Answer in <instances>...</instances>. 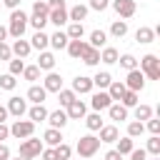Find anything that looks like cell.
Listing matches in <instances>:
<instances>
[{
    "label": "cell",
    "instance_id": "cell-16",
    "mask_svg": "<svg viewBox=\"0 0 160 160\" xmlns=\"http://www.w3.org/2000/svg\"><path fill=\"white\" fill-rule=\"evenodd\" d=\"M72 92L78 95H88V92H92V80L90 78H85V75H78L75 80H72Z\"/></svg>",
    "mask_w": 160,
    "mask_h": 160
},
{
    "label": "cell",
    "instance_id": "cell-6",
    "mask_svg": "<svg viewBox=\"0 0 160 160\" xmlns=\"http://www.w3.org/2000/svg\"><path fill=\"white\" fill-rule=\"evenodd\" d=\"M35 132V122L32 120H15L12 125H10V135L12 138H18V140H25V138H30Z\"/></svg>",
    "mask_w": 160,
    "mask_h": 160
},
{
    "label": "cell",
    "instance_id": "cell-21",
    "mask_svg": "<svg viewBox=\"0 0 160 160\" xmlns=\"http://www.w3.org/2000/svg\"><path fill=\"white\" fill-rule=\"evenodd\" d=\"M152 40H155V30H152V28H145V25H142V28L135 30V42H140V45H150Z\"/></svg>",
    "mask_w": 160,
    "mask_h": 160
},
{
    "label": "cell",
    "instance_id": "cell-39",
    "mask_svg": "<svg viewBox=\"0 0 160 160\" xmlns=\"http://www.w3.org/2000/svg\"><path fill=\"white\" fill-rule=\"evenodd\" d=\"M140 100H138V92L135 90H125V95L120 98V105H125V108H135Z\"/></svg>",
    "mask_w": 160,
    "mask_h": 160
},
{
    "label": "cell",
    "instance_id": "cell-10",
    "mask_svg": "<svg viewBox=\"0 0 160 160\" xmlns=\"http://www.w3.org/2000/svg\"><path fill=\"white\" fill-rule=\"evenodd\" d=\"M65 112H68V120H82L85 115H88V105L82 102V100H72L68 108H65Z\"/></svg>",
    "mask_w": 160,
    "mask_h": 160
},
{
    "label": "cell",
    "instance_id": "cell-7",
    "mask_svg": "<svg viewBox=\"0 0 160 160\" xmlns=\"http://www.w3.org/2000/svg\"><path fill=\"white\" fill-rule=\"evenodd\" d=\"M122 82H125V88H128V90L140 92V90L145 88V75H142V70H140V68H135V70H128V78H125Z\"/></svg>",
    "mask_w": 160,
    "mask_h": 160
},
{
    "label": "cell",
    "instance_id": "cell-1",
    "mask_svg": "<svg viewBox=\"0 0 160 160\" xmlns=\"http://www.w3.org/2000/svg\"><path fill=\"white\" fill-rule=\"evenodd\" d=\"M48 12H50L48 2H42V0L32 2V15H28V25H32L35 30H42L48 25Z\"/></svg>",
    "mask_w": 160,
    "mask_h": 160
},
{
    "label": "cell",
    "instance_id": "cell-5",
    "mask_svg": "<svg viewBox=\"0 0 160 160\" xmlns=\"http://www.w3.org/2000/svg\"><path fill=\"white\" fill-rule=\"evenodd\" d=\"M75 150H78V155H80V158H92V155L100 150V140H98L95 135H82V138L78 140Z\"/></svg>",
    "mask_w": 160,
    "mask_h": 160
},
{
    "label": "cell",
    "instance_id": "cell-42",
    "mask_svg": "<svg viewBox=\"0 0 160 160\" xmlns=\"http://www.w3.org/2000/svg\"><path fill=\"white\" fill-rule=\"evenodd\" d=\"M10 62V75H22V70H25V62H22V58H10L8 60Z\"/></svg>",
    "mask_w": 160,
    "mask_h": 160
},
{
    "label": "cell",
    "instance_id": "cell-3",
    "mask_svg": "<svg viewBox=\"0 0 160 160\" xmlns=\"http://www.w3.org/2000/svg\"><path fill=\"white\" fill-rule=\"evenodd\" d=\"M138 65H140V70H142V75L148 80H160V60H158V55L148 52V55H142L138 60Z\"/></svg>",
    "mask_w": 160,
    "mask_h": 160
},
{
    "label": "cell",
    "instance_id": "cell-22",
    "mask_svg": "<svg viewBox=\"0 0 160 160\" xmlns=\"http://www.w3.org/2000/svg\"><path fill=\"white\" fill-rule=\"evenodd\" d=\"M45 98H48V90H45L42 85H35V82H32L30 90H28V100L38 105V102H45Z\"/></svg>",
    "mask_w": 160,
    "mask_h": 160
},
{
    "label": "cell",
    "instance_id": "cell-53",
    "mask_svg": "<svg viewBox=\"0 0 160 160\" xmlns=\"http://www.w3.org/2000/svg\"><path fill=\"white\" fill-rule=\"evenodd\" d=\"M8 135H10V128H8L5 122H0V142H2V140H8Z\"/></svg>",
    "mask_w": 160,
    "mask_h": 160
},
{
    "label": "cell",
    "instance_id": "cell-11",
    "mask_svg": "<svg viewBox=\"0 0 160 160\" xmlns=\"http://www.w3.org/2000/svg\"><path fill=\"white\" fill-rule=\"evenodd\" d=\"M48 22H52V25H58V28H62L65 22H70V18H68V8H50V12H48Z\"/></svg>",
    "mask_w": 160,
    "mask_h": 160
},
{
    "label": "cell",
    "instance_id": "cell-20",
    "mask_svg": "<svg viewBox=\"0 0 160 160\" xmlns=\"http://www.w3.org/2000/svg\"><path fill=\"white\" fill-rule=\"evenodd\" d=\"M88 10H90L88 5H80V2H78V5H72V8L68 10V18H70V22H82V20L88 18Z\"/></svg>",
    "mask_w": 160,
    "mask_h": 160
},
{
    "label": "cell",
    "instance_id": "cell-31",
    "mask_svg": "<svg viewBox=\"0 0 160 160\" xmlns=\"http://www.w3.org/2000/svg\"><path fill=\"white\" fill-rule=\"evenodd\" d=\"M80 60H82L85 65H90V68H92V65H98V62H100V50L88 45V50L82 52V58H80Z\"/></svg>",
    "mask_w": 160,
    "mask_h": 160
},
{
    "label": "cell",
    "instance_id": "cell-24",
    "mask_svg": "<svg viewBox=\"0 0 160 160\" xmlns=\"http://www.w3.org/2000/svg\"><path fill=\"white\" fill-rule=\"evenodd\" d=\"M38 68H40V70H45V72H50V70L55 68V55H52V52H48V50H40Z\"/></svg>",
    "mask_w": 160,
    "mask_h": 160
},
{
    "label": "cell",
    "instance_id": "cell-56",
    "mask_svg": "<svg viewBox=\"0 0 160 160\" xmlns=\"http://www.w3.org/2000/svg\"><path fill=\"white\" fill-rule=\"evenodd\" d=\"M48 8H65V0H48Z\"/></svg>",
    "mask_w": 160,
    "mask_h": 160
},
{
    "label": "cell",
    "instance_id": "cell-50",
    "mask_svg": "<svg viewBox=\"0 0 160 160\" xmlns=\"http://www.w3.org/2000/svg\"><path fill=\"white\" fill-rule=\"evenodd\" d=\"M10 58H12L10 45H8V42H0V60H10Z\"/></svg>",
    "mask_w": 160,
    "mask_h": 160
},
{
    "label": "cell",
    "instance_id": "cell-57",
    "mask_svg": "<svg viewBox=\"0 0 160 160\" xmlns=\"http://www.w3.org/2000/svg\"><path fill=\"white\" fill-rule=\"evenodd\" d=\"M5 40H8V28L0 25V42H5Z\"/></svg>",
    "mask_w": 160,
    "mask_h": 160
},
{
    "label": "cell",
    "instance_id": "cell-59",
    "mask_svg": "<svg viewBox=\"0 0 160 160\" xmlns=\"http://www.w3.org/2000/svg\"><path fill=\"white\" fill-rule=\"evenodd\" d=\"M8 160H10V158H8ZM15 160H22V158H20V155H18V158H15Z\"/></svg>",
    "mask_w": 160,
    "mask_h": 160
},
{
    "label": "cell",
    "instance_id": "cell-26",
    "mask_svg": "<svg viewBox=\"0 0 160 160\" xmlns=\"http://www.w3.org/2000/svg\"><path fill=\"white\" fill-rule=\"evenodd\" d=\"M118 58H120V52H118L115 48H110V45L100 48V62H105V65H112V62H118Z\"/></svg>",
    "mask_w": 160,
    "mask_h": 160
},
{
    "label": "cell",
    "instance_id": "cell-41",
    "mask_svg": "<svg viewBox=\"0 0 160 160\" xmlns=\"http://www.w3.org/2000/svg\"><path fill=\"white\" fill-rule=\"evenodd\" d=\"M145 132V125L140 122V120H132V122H128V138H140Z\"/></svg>",
    "mask_w": 160,
    "mask_h": 160
},
{
    "label": "cell",
    "instance_id": "cell-4",
    "mask_svg": "<svg viewBox=\"0 0 160 160\" xmlns=\"http://www.w3.org/2000/svg\"><path fill=\"white\" fill-rule=\"evenodd\" d=\"M42 152V140H38V138H25L22 142H20V150H18V155L22 158V160H32V158H38Z\"/></svg>",
    "mask_w": 160,
    "mask_h": 160
},
{
    "label": "cell",
    "instance_id": "cell-46",
    "mask_svg": "<svg viewBox=\"0 0 160 160\" xmlns=\"http://www.w3.org/2000/svg\"><path fill=\"white\" fill-rule=\"evenodd\" d=\"M55 155H58V160H68L72 155V148L68 142H60V145H55Z\"/></svg>",
    "mask_w": 160,
    "mask_h": 160
},
{
    "label": "cell",
    "instance_id": "cell-35",
    "mask_svg": "<svg viewBox=\"0 0 160 160\" xmlns=\"http://www.w3.org/2000/svg\"><path fill=\"white\" fill-rule=\"evenodd\" d=\"M110 35L118 38V40L125 38V35H128V22H125V20H115V22L110 25Z\"/></svg>",
    "mask_w": 160,
    "mask_h": 160
},
{
    "label": "cell",
    "instance_id": "cell-15",
    "mask_svg": "<svg viewBox=\"0 0 160 160\" xmlns=\"http://www.w3.org/2000/svg\"><path fill=\"white\" fill-rule=\"evenodd\" d=\"M65 50H68V55H70L72 60H80L82 52L88 50V42H85V40H68V48H65Z\"/></svg>",
    "mask_w": 160,
    "mask_h": 160
},
{
    "label": "cell",
    "instance_id": "cell-48",
    "mask_svg": "<svg viewBox=\"0 0 160 160\" xmlns=\"http://www.w3.org/2000/svg\"><path fill=\"white\" fill-rule=\"evenodd\" d=\"M148 130L152 135H160V120L158 118H148Z\"/></svg>",
    "mask_w": 160,
    "mask_h": 160
},
{
    "label": "cell",
    "instance_id": "cell-2",
    "mask_svg": "<svg viewBox=\"0 0 160 160\" xmlns=\"http://www.w3.org/2000/svg\"><path fill=\"white\" fill-rule=\"evenodd\" d=\"M25 28H28V12H22L20 8H15V10L10 12V22H8V35H12V38H22Z\"/></svg>",
    "mask_w": 160,
    "mask_h": 160
},
{
    "label": "cell",
    "instance_id": "cell-58",
    "mask_svg": "<svg viewBox=\"0 0 160 160\" xmlns=\"http://www.w3.org/2000/svg\"><path fill=\"white\" fill-rule=\"evenodd\" d=\"M8 115H10V112H8V108H2V105H0V122H5V120H8Z\"/></svg>",
    "mask_w": 160,
    "mask_h": 160
},
{
    "label": "cell",
    "instance_id": "cell-47",
    "mask_svg": "<svg viewBox=\"0 0 160 160\" xmlns=\"http://www.w3.org/2000/svg\"><path fill=\"white\" fill-rule=\"evenodd\" d=\"M88 8H90V10L102 12V10H108V8H110V0H90V2H88Z\"/></svg>",
    "mask_w": 160,
    "mask_h": 160
},
{
    "label": "cell",
    "instance_id": "cell-36",
    "mask_svg": "<svg viewBox=\"0 0 160 160\" xmlns=\"http://www.w3.org/2000/svg\"><path fill=\"white\" fill-rule=\"evenodd\" d=\"M75 98H78V95L72 92V88H70V90H68V88H60V90H58V100H60V108H68V105H70Z\"/></svg>",
    "mask_w": 160,
    "mask_h": 160
},
{
    "label": "cell",
    "instance_id": "cell-37",
    "mask_svg": "<svg viewBox=\"0 0 160 160\" xmlns=\"http://www.w3.org/2000/svg\"><path fill=\"white\" fill-rule=\"evenodd\" d=\"M115 142H118V148H115V150H118L120 155H128V152H130V150L135 148V142H132V138H128V135H125V138H118Z\"/></svg>",
    "mask_w": 160,
    "mask_h": 160
},
{
    "label": "cell",
    "instance_id": "cell-60",
    "mask_svg": "<svg viewBox=\"0 0 160 160\" xmlns=\"http://www.w3.org/2000/svg\"><path fill=\"white\" fill-rule=\"evenodd\" d=\"M80 160H90V158H80Z\"/></svg>",
    "mask_w": 160,
    "mask_h": 160
},
{
    "label": "cell",
    "instance_id": "cell-54",
    "mask_svg": "<svg viewBox=\"0 0 160 160\" xmlns=\"http://www.w3.org/2000/svg\"><path fill=\"white\" fill-rule=\"evenodd\" d=\"M8 158H10V148L5 142H0V160H8Z\"/></svg>",
    "mask_w": 160,
    "mask_h": 160
},
{
    "label": "cell",
    "instance_id": "cell-12",
    "mask_svg": "<svg viewBox=\"0 0 160 160\" xmlns=\"http://www.w3.org/2000/svg\"><path fill=\"white\" fill-rule=\"evenodd\" d=\"M8 112H10V115H15V118H22V115L28 112V102H25L22 98H18V95H15V98H10V100H8Z\"/></svg>",
    "mask_w": 160,
    "mask_h": 160
},
{
    "label": "cell",
    "instance_id": "cell-25",
    "mask_svg": "<svg viewBox=\"0 0 160 160\" xmlns=\"http://www.w3.org/2000/svg\"><path fill=\"white\" fill-rule=\"evenodd\" d=\"M108 115H110V120L122 122V120H128V108H125V105H120V102H112V105L108 108Z\"/></svg>",
    "mask_w": 160,
    "mask_h": 160
},
{
    "label": "cell",
    "instance_id": "cell-45",
    "mask_svg": "<svg viewBox=\"0 0 160 160\" xmlns=\"http://www.w3.org/2000/svg\"><path fill=\"white\" fill-rule=\"evenodd\" d=\"M15 85H18V78L15 75H0V88L2 90H15Z\"/></svg>",
    "mask_w": 160,
    "mask_h": 160
},
{
    "label": "cell",
    "instance_id": "cell-43",
    "mask_svg": "<svg viewBox=\"0 0 160 160\" xmlns=\"http://www.w3.org/2000/svg\"><path fill=\"white\" fill-rule=\"evenodd\" d=\"M22 78H25V80H30V82H35V80L40 78V68H38V65H25Z\"/></svg>",
    "mask_w": 160,
    "mask_h": 160
},
{
    "label": "cell",
    "instance_id": "cell-8",
    "mask_svg": "<svg viewBox=\"0 0 160 160\" xmlns=\"http://www.w3.org/2000/svg\"><path fill=\"white\" fill-rule=\"evenodd\" d=\"M112 5V10L122 18V20H128V18H132L135 15V10H138V5H135V0H112L110 2Z\"/></svg>",
    "mask_w": 160,
    "mask_h": 160
},
{
    "label": "cell",
    "instance_id": "cell-23",
    "mask_svg": "<svg viewBox=\"0 0 160 160\" xmlns=\"http://www.w3.org/2000/svg\"><path fill=\"white\" fill-rule=\"evenodd\" d=\"M50 45V35H45L42 30H35V35L30 38V48H35V50H45Z\"/></svg>",
    "mask_w": 160,
    "mask_h": 160
},
{
    "label": "cell",
    "instance_id": "cell-40",
    "mask_svg": "<svg viewBox=\"0 0 160 160\" xmlns=\"http://www.w3.org/2000/svg\"><path fill=\"white\" fill-rule=\"evenodd\" d=\"M148 118H152V108H150V105H140V102H138V105H135V120H140V122H142V120H148Z\"/></svg>",
    "mask_w": 160,
    "mask_h": 160
},
{
    "label": "cell",
    "instance_id": "cell-28",
    "mask_svg": "<svg viewBox=\"0 0 160 160\" xmlns=\"http://www.w3.org/2000/svg\"><path fill=\"white\" fill-rule=\"evenodd\" d=\"M42 140H45L50 148H55V145H60V142H62V130H58V128H48V130H45V135H42Z\"/></svg>",
    "mask_w": 160,
    "mask_h": 160
},
{
    "label": "cell",
    "instance_id": "cell-14",
    "mask_svg": "<svg viewBox=\"0 0 160 160\" xmlns=\"http://www.w3.org/2000/svg\"><path fill=\"white\" fill-rule=\"evenodd\" d=\"M10 50H12V55H15V58H22V60H25V58L30 55V50H32V48H30V40L15 38V42L10 45Z\"/></svg>",
    "mask_w": 160,
    "mask_h": 160
},
{
    "label": "cell",
    "instance_id": "cell-55",
    "mask_svg": "<svg viewBox=\"0 0 160 160\" xmlns=\"http://www.w3.org/2000/svg\"><path fill=\"white\" fill-rule=\"evenodd\" d=\"M2 5H5V8H10V10H15V8H20V5H22V0H2Z\"/></svg>",
    "mask_w": 160,
    "mask_h": 160
},
{
    "label": "cell",
    "instance_id": "cell-32",
    "mask_svg": "<svg viewBox=\"0 0 160 160\" xmlns=\"http://www.w3.org/2000/svg\"><path fill=\"white\" fill-rule=\"evenodd\" d=\"M92 80V88H100V90H105L110 82H112V75L108 72V70H102V72H98L95 78H90Z\"/></svg>",
    "mask_w": 160,
    "mask_h": 160
},
{
    "label": "cell",
    "instance_id": "cell-38",
    "mask_svg": "<svg viewBox=\"0 0 160 160\" xmlns=\"http://www.w3.org/2000/svg\"><path fill=\"white\" fill-rule=\"evenodd\" d=\"M118 62H120L125 70H135V68H138V58H135V55H130V52L120 55V58H118Z\"/></svg>",
    "mask_w": 160,
    "mask_h": 160
},
{
    "label": "cell",
    "instance_id": "cell-44",
    "mask_svg": "<svg viewBox=\"0 0 160 160\" xmlns=\"http://www.w3.org/2000/svg\"><path fill=\"white\" fill-rule=\"evenodd\" d=\"M145 152H150V155H160V135H150Z\"/></svg>",
    "mask_w": 160,
    "mask_h": 160
},
{
    "label": "cell",
    "instance_id": "cell-9",
    "mask_svg": "<svg viewBox=\"0 0 160 160\" xmlns=\"http://www.w3.org/2000/svg\"><path fill=\"white\" fill-rule=\"evenodd\" d=\"M90 105H92V110H95V112H102V110H108V108L112 105V100H110L108 90H100V92H92Z\"/></svg>",
    "mask_w": 160,
    "mask_h": 160
},
{
    "label": "cell",
    "instance_id": "cell-52",
    "mask_svg": "<svg viewBox=\"0 0 160 160\" xmlns=\"http://www.w3.org/2000/svg\"><path fill=\"white\" fill-rule=\"evenodd\" d=\"M105 160H122V155H120L118 150H108V152H105Z\"/></svg>",
    "mask_w": 160,
    "mask_h": 160
},
{
    "label": "cell",
    "instance_id": "cell-29",
    "mask_svg": "<svg viewBox=\"0 0 160 160\" xmlns=\"http://www.w3.org/2000/svg\"><path fill=\"white\" fill-rule=\"evenodd\" d=\"M68 40H70V38H68V32H62L60 28H58V32H52V35H50V45H52L55 50L68 48Z\"/></svg>",
    "mask_w": 160,
    "mask_h": 160
},
{
    "label": "cell",
    "instance_id": "cell-33",
    "mask_svg": "<svg viewBox=\"0 0 160 160\" xmlns=\"http://www.w3.org/2000/svg\"><path fill=\"white\" fill-rule=\"evenodd\" d=\"M82 120H85V125H88L90 132H98V130L102 128V118H100V112H90V115H85Z\"/></svg>",
    "mask_w": 160,
    "mask_h": 160
},
{
    "label": "cell",
    "instance_id": "cell-18",
    "mask_svg": "<svg viewBox=\"0 0 160 160\" xmlns=\"http://www.w3.org/2000/svg\"><path fill=\"white\" fill-rule=\"evenodd\" d=\"M125 90H128V88H125V82H122V80H112V82L108 85V95H110V100H112V102H120V98L125 95Z\"/></svg>",
    "mask_w": 160,
    "mask_h": 160
},
{
    "label": "cell",
    "instance_id": "cell-17",
    "mask_svg": "<svg viewBox=\"0 0 160 160\" xmlns=\"http://www.w3.org/2000/svg\"><path fill=\"white\" fill-rule=\"evenodd\" d=\"M42 88H45L48 92H58V90L62 88V78H60L58 72H52V70H50V72L45 75V80H42Z\"/></svg>",
    "mask_w": 160,
    "mask_h": 160
},
{
    "label": "cell",
    "instance_id": "cell-19",
    "mask_svg": "<svg viewBox=\"0 0 160 160\" xmlns=\"http://www.w3.org/2000/svg\"><path fill=\"white\" fill-rule=\"evenodd\" d=\"M98 132H100V135H98V140H100V142H115V140L120 138V132H118V128H115V125H102Z\"/></svg>",
    "mask_w": 160,
    "mask_h": 160
},
{
    "label": "cell",
    "instance_id": "cell-49",
    "mask_svg": "<svg viewBox=\"0 0 160 160\" xmlns=\"http://www.w3.org/2000/svg\"><path fill=\"white\" fill-rule=\"evenodd\" d=\"M128 155H130V160H148V152H145L142 148H140V150H138V148H132Z\"/></svg>",
    "mask_w": 160,
    "mask_h": 160
},
{
    "label": "cell",
    "instance_id": "cell-13",
    "mask_svg": "<svg viewBox=\"0 0 160 160\" xmlns=\"http://www.w3.org/2000/svg\"><path fill=\"white\" fill-rule=\"evenodd\" d=\"M48 122H50V128H58V130H62V128L68 125V112H65V108L48 112Z\"/></svg>",
    "mask_w": 160,
    "mask_h": 160
},
{
    "label": "cell",
    "instance_id": "cell-27",
    "mask_svg": "<svg viewBox=\"0 0 160 160\" xmlns=\"http://www.w3.org/2000/svg\"><path fill=\"white\" fill-rule=\"evenodd\" d=\"M28 118H30L32 122H42V120H48V110H45V105H42V102L32 105V108L28 110Z\"/></svg>",
    "mask_w": 160,
    "mask_h": 160
},
{
    "label": "cell",
    "instance_id": "cell-34",
    "mask_svg": "<svg viewBox=\"0 0 160 160\" xmlns=\"http://www.w3.org/2000/svg\"><path fill=\"white\" fill-rule=\"evenodd\" d=\"M65 32H68V38H70V40H82V35H85V28H82V22H70Z\"/></svg>",
    "mask_w": 160,
    "mask_h": 160
},
{
    "label": "cell",
    "instance_id": "cell-30",
    "mask_svg": "<svg viewBox=\"0 0 160 160\" xmlns=\"http://www.w3.org/2000/svg\"><path fill=\"white\" fill-rule=\"evenodd\" d=\"M105 42H108V32H102V30H92L90 32V42H88L90 48L100 50V48H105Z\"/></svg>",
    "mask_w": 160,
    "mask_h": 160
},
{
    "label": "cell",
    "instance_id": "cell-51",
    "mask_svg": "<svg viewBox=\"0 0 160 160\" xmlns=\"http://www.w3.org/2000/svg\"><path fill=\"white\" fill-rule=\"evenodd\" d=\"M40 155H42V160H58V155H55V148H48V150L42 148V152H40Z\"/></svg>",
    "mask_w": 160,
    "mask_h": 160
}]
</instances>
